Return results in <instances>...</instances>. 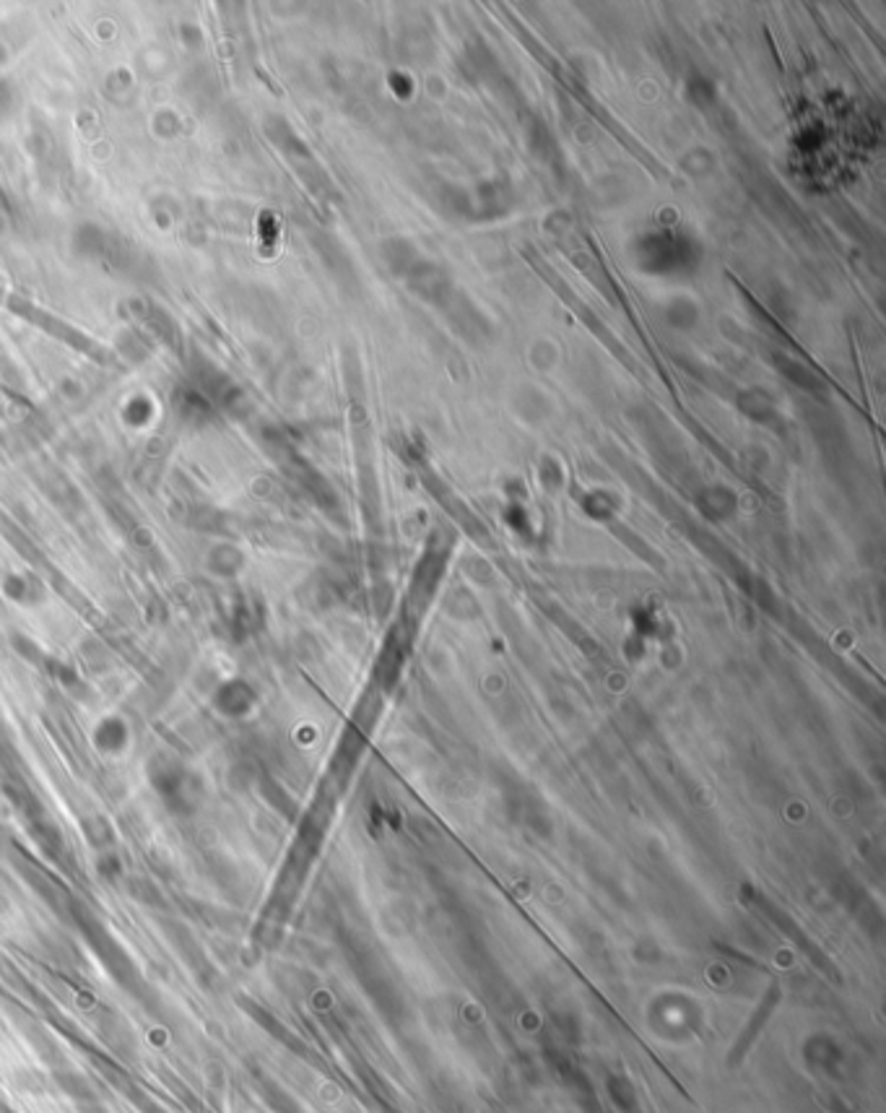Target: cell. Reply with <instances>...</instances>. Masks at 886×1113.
Listing matches in <instances>:
<instances>
[{"mask_svg": "<svg viewBox=\"0 0 886 1113\" xmlns=\"http://www.w3.org/2000/svg\"><path fill=\"white\" fill-rule=\"evenodd\" d=\"M700 245L681 231H647L635 242V258L639 269L655 276L689 273L700 263Z\"/></svg>", "mask_w": 886, "mask_h": 1113, "instance_id": "1", "label": "cell"}, {"mask_svg": "<svg viewBox=\"0 0 886 1113\" xmlns=\"http://www.w3.org/2000/svg\"><path fill=\"white\" fill-rule=\"evenodd\" d=\"M775 367H778V373H780L783 378H787L793 385L804 388L808 393H822V391H825L822 378H819L816 373H811L798 359L787 357V354H775Z\"/></svg>", "mask_w": 886, "mask_h": 1113, "instance_id": "2", "label": "cell"}, {"mask_svg": "<svg viewBox=\"0 0 886 1113\" xmlns=\"http://www.w3.org/2000/svg\"><path fill=\"white\" fill-rule=\"evenodd\" d=\"M739 406H741L743 414H749L751 420L757 421H769L775 417V403H772V399H769L764 391H759V388L743 391L741 396H739Z\"/></svg>", "mask_w": 886, "mask_h": 1113, "instance_id": "3", "label": "cell"}, {"mask_svg": "<svg viewBox=\"0 0 886 1113\" xmlns=\"http://www.w3.org/2000/svg\"><path fill=\"white\" fill-rule=\"evenodd\" d=\"M665 320L674 325V328H692V325H697V320H700V310H697V305L692 302V299H674L668 307H665Z\"/></svg>", "mask_w": 886, "mask_h": 1113, "instance_id": "4", "label": "cell"}, {"mask_svg": "<svg viewBox=\"0 0 886 1113\" xmlns=\"http://www.w3.org/2000/svg\"><path fill=\"white\" fill-rule=\"evenodd\" d=\"M715 97H718V91H715V84H712L710 79L692 76V79L686 81V99L694 107L707 109L710 105H715Z\"/></svg>", "mask_w": 886, "mask_h": 1113, "instance_id": "5", "label": "cell"}, {"mask_svg": "<svg viewBox=\"0 0 886 1113\" xmlns=\"http://www.w3.org/2000/svg\"><path fill=\"white\" fill-rule=\"evenodd\" d=\"M392 86H395V94H398L401 99H406V97L411 94V81H409V79H401V73H398V79H392Z\"/></svg>", "mask_w": 886, "mask_h": 1113, "instance_id": "6", "label": "cell"}]
</instances>
